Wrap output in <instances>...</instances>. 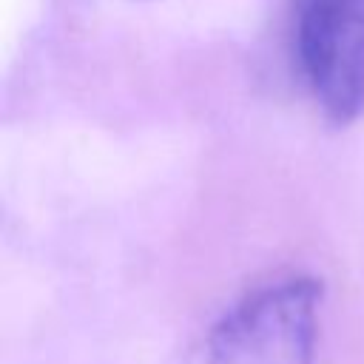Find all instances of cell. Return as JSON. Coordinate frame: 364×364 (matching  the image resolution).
<instances>
[{"mask_svg": "<svg viewBox=\"0 0 364 364\" xmlns=\"http://www.w3.org/2000/svg\"><path fill=\"white\" fill-rule=\"evenodd\" d=\"M324 282L276 276L239 296L202 336L191 364H316Z\"/></svg>", "mask_w": 364, "mask_h": 364, "instance_id": "1", "label": "cell"}, {"mask_svg": "<svg viewBox=\"0 0 364 364\" xmlns=\"http://www.w3.org/2000/svg\"><path fill=\"white\" fill-rule=\"evenodd\" d=\"M293 57L333 125L364 114V0H290Z\"/></svg>", "mask_w": 364, "mask_h": 364, "instance_id": "2", "label": "cell"}]
</instances>
